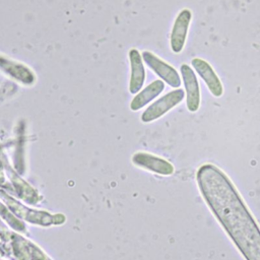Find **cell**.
<instances>
[{
  "instance_id": "6da1fadb",
  "label": "cell",
  "mask_w": 260,
  "mask_h": 260,
  "mask_svg": "<svg viewBox=\"0 0 260 260\" xmlns=\"http://www.w3.org/2000/svg\"><path fill=\"white\" fill-rule=\"evenodd\" d=\"M181 75L186 91V105L190 112H196L200 106V87L194 70L187 64H182Z\"/></svg>"
},
{
  "instance_id": "7a4b0ae2",
  "label": "cell",
  "mask_w": 260,
  "mask_h": 260,
  "mask_svg": "<svg viewBox=\"0 0 260 260\" xmlns=\"http://www.w3.org/2000/svg\"><path fill=\"white\" fill-rule=\"evenodd\" d=\"M142 57L146 64L170 86L177 88L181 85L179 73L173 66L166 63L150 52H143Z\"/></svg>"
},
{
  "instance_id": "3957f363",
  "label": "cell",
  "mask_w": 260,
  "mask_h": 260,
  "mask_svg": "<svg viewBox=\"0 0 260 260\" xmlns=\"http://www.w3.org/2000/svg\"><path fill=\"white\" fill-rule=\"evenodd\" d=\"M192 12L185 8L176 17L171 32V49L174 53H180L184 49Z\"/></svg>"
},
{
  "instance_id": "277c9868",
  "label": "cell",
  "mask_w": 260,
  "mask_h": 260,
  "mask_svg": "<svg viewBox=\"0 0 260 260\" xmlns=\"http://www.w3.org/2000/svg\"><path fill=\"white\" fill-rule=\"evenodd\" d=\"M185 98V91L183 89H175L167 94H165L162 98L157 100L155 103H153L144 113L143 120L144 121H151L153 119H156L167 113L169 110L173 109L175 106L180 104L183 99Z\"/></svg>"
},
{
  "instance_id": "5b68a950",
  "label": "cell",
  "mask_w": 260,
  "mask_h": 260,
  "mask_svg": "<svg viewBox=\"0 0 260 260\" xmlns=\"http://www.w3.org/2000/svg\"><path fill=\"white\" fill-rule=\"evenodd\" d=\"M191 65L193 66L197 74L204 80L211 94L215 98L221 96L223 93V86L211 65L201 58L192 59Z\"/></svg>"
},
{
  "instance_id": "8992f818",
  "label": "cell",
  "mask_w": 260,
  "mask_h": 260,
  "mask_svg": "<svg viewBox=\"0 0 260 260\" xmlns=\"http://www.w3.org/2000/svg\"><path fill=\"white\" fill-rule=\"evenodd\" d=\"M130 60H131V67H132V74L130 80V91L137 92L145 79V72L144 67L142 64V59L139 53L136 50H131L130 52Z\"/></svg>"
},
{
  "instance_id": "52a82bcc",
  "label": "cell",
  "mask_w": 260,
  "mask_h": 260,
  "mask_svg": "<svg viewBox=\"0 0 260 260\" xmlns=\"http://www.w3.org/2000/svg\"><path fill=\"white\" fill-rule=\"evenodd\" d=\"M165 88V83L161 80H154L147 85L132 102V108L138 109L147 104L149 101L158 95Z\"/></svg>"
}]
</instances>
